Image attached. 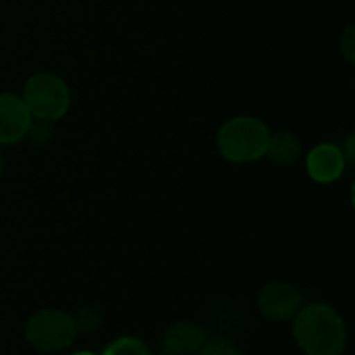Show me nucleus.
<instances>
[{"label": "nucleus", "instance_id": "1", "mask_svg": "<svg viewBox=\"0 0 355 355\" xmlns=\"http://www.w3.org/2000/svg\"><path fill=\"white\" fill-rule=\"evenodd\" d=\"M291 322L293 339L306 355H343L347 347L345 318L331 304H304Z\"/></svg>", "mask_w": 355, "mask_h": 355}, {"label": "nucleus", "instance_id": "2", "mask_svg": "<svg viewBox=\"0 0 355 355\" xmlns=\"http://www.w3.org/2000/svg\"><path fill=\"white\" fill-rule=\"evenodd\" d=\"M270 133L268 125L258 116H231L216 131V150L227 162L250 164L264 158Z\"/></svg>", "mask_w": 355, "mask_h": 355}, {"label": "nucleus", "instance_id": "3", "mask_svg": "<svg viewBox=\"0 0 355 355\" xmlns=\"http://www.w3.org/2000/svg\"><path fill=\"white\" fill-rule=\"evenodd\" d=\"M31 119L58 123L71 108L69 83L52 71H40L27 77L21 94Z\"/></svg>", "mask_w": 355, "mask_h": 355}, {"label": "nucleus", "instance_id": "4", "mask_svg": "<svg viewBox=\"0 0 355 355\" xmlns=\"http://www.w3.org/2000/svg\"><path fill=\"white\" fill-rule=\"evenodd\" d=\"M25 339L42 354L62 352L77 339L75 318L71 312L60 308H42L25 322Z\"/></svg>", "mask_w": 355, "mask_h": 355}, {"label": "nucleus", "instance_id": "5", "mask_svg": "<svg viewBox=\"0 0 355 355\" xmlns=\"http://www.w3.org/2000/svg\"><path fill=\"white\" fill-rule=\"evenodd\" d=\"M260 314L270 322H291L304 306L297 287L285 281H270L260 287L256 297Z\"/></svg>", "mask_w": 355, "mask_h": 355}, {"label": "nucleus", "instance_id": "6", "mask_svg": "<svg viewBox=\"0 0 355 355\" xmlns=\"http://www.w3.org/2000/svg\"><path fill=\"white\" fill-rule=\"evenodd\" d=\"M347 166L349 164L341 152V146L333 141L316 144L306 154V173L314 183L320 185H331L339 181Z\"/></svg>", "mask_w": 355, "mask_h": 355}, {"label": "nucleus", "instance_id": "7", "mask_svg": "<svg viewBox=\"0 0 355 355\" xmlns=\"http://www.w3.org/2000/svg\"><path fill=\"white\" fill-rule=\"evenodd\" d=\"M31 114L21 96L0 92V146H17L25 139Z\"/></svg>", "mask_w": 355, "mask_h": 355}, {"label": "nucleus", "instance_id": "8", "mask_svg": "<svg viewBox=\"0 0 355 355\" xmlns=\"http://www.w3.org/2000/svg\"><path fill=\"white\" fill-rule=\"evenodd\" d=\"M206 341L208 333L202 324L179 320L166 327L162 335V355H196Z\"/></svg>", "mask_w": 355, "mask_h": 355}, {"label": "nucleus", "instance_id": "9", "mask_svg": "<svg viewBox=\"0 0 355 355\" xmlns=\"http://www.w3.org/2000/svg\"><path fill=\"white\" fill-rule=\"evenodd\" d=\"M302 156H304V146H302V139L293 131L281 129V131L270 133L264 158H268L272 164L293 166L302 160Z\"/></svg>", "mask_w": 355, "mask_h": 355}, {"label": "nucleus", "instance_id": "10", "mask_svg": "<svg viewBox=\"0 0 355 355\" xmlns=\"http://www.w3.org/2000/svg\"><path fill=\"white\" fill-rule=\"evenodd\" d=\"M102 355H152L148 343L139 337H119L108 343Z\"/></svg>", "mask_w": 355, "mask_h": 355}, {"label": "nucleus", "instance_id": "11", "mask_svg": "<svg viewBox=\"0 0 355 355\" xmlns=\"http://www.w3.org/2000/svg\"><path fill=\"white\" fill-rule=\"evenodd\" d=\"M25 137L31 139V144H35V146H46L54 137V123L42 121V119H31Z\"/></svg>", "mask_w": 355, "mask_h": 355}, {"label": "nucleus", "instance_id": "12", "mask_svg": "<svg viewBox=\"0 0 355 355\" xmlns=\"http://www.w3.org/2000/svg\"><path fill=\"white\" fill-rule=\"evenodd\" d=\"M75 318V327H77V335H87V333H96L100 329V314L94 308H81L79 312L73 314Z\"/></svg>", "mask_w": 355, "mask_h": 355}, {"label": "nucleus", "instance_id": "13", "mask_svg": "<svg viewBox=\"0 0 355 355\" xmlns=\"http://www.w3.org/2000/svg\"><path fill=\"white\" fill-rule=\"evenodd\" d=\"M196 355H243V352L231 341V339H225V337H214L204 343V347L198 352Z\"/></svg>", "mask_w": 355, "mask_h": 355}, {"label": "nucleus", "instance_id": "14", "mask_svg": "<svg viewBox=\"0 0 355 355\" xmlns=\"http://www.w3.org/2000/svg\"><path fill=\"white\" fill-rule=\"evenodd\" d=\"M339 52L347 64L355 62V25H347L339 35Z\"/></svg>", "mask_w": 355, "mask_h": 355}, {"label": "nucleus", "instance_id": "15", "mask_svg": "<svg viewBox=\"0 0 355 355\" xmlns=\"http://www.w3.org/2000/svg\"><path fill=\"white\" fill-rule=\"evenodd\" d=\"M341 152H343V156H345L347 164H354L355 162V133H349V135H347L345 144L341 146Z\"/></svg>", "mask_w": 355, "mask_h": 355}, {"label": "nucleus", "instance_id": "16", "mask_svg": "<svg viewBox=\"0 0 355 355\" xmlns=\"http://www.w3.org/2000/svg\"><path fill=\"white\" fill-rule=\"evenodd\" d=\"M4 171H6V160H4V154L0 152V179H2V175H4Z\"/></svg>", "mask_w": 355, "mask_h": 355}, {"label": "nucleus", "instance_id": "17", "mask_svg": "<svg viewBox=\"0 0 355 355\" xmlns=\"http://www.w3.org/2000/svg\"><path fill=\"white\" fill-rule=\"evenodd\" d=\"M71 355H96V354H92V352H75V354H71Z\"/></svg>", "mask_w": 355, "mask_h": 355}]
</instances>
